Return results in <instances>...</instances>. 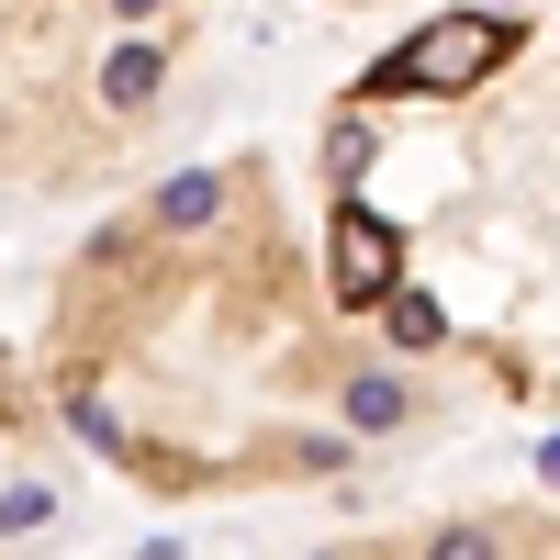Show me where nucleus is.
I'll list each match as a JSON object with an SVG mask.
<instances>
[{
	"instance_id": "f257e3e1",
	"label": "nucleus",
	"mask_w": 560,
	"mask_h": 560,
	"mask_svg": "<svg viewBox=\"0 0 560 560\" xmlns=\"http://www.w3.org/2000/svg\"><path fill=\"white\" fill-rule=\"evenodd\" d=\"M427 560H493V538H482V527H438Z\"/></svg>"
}]
</instances>
